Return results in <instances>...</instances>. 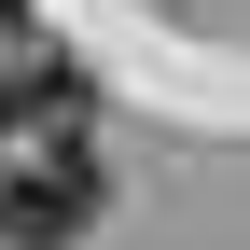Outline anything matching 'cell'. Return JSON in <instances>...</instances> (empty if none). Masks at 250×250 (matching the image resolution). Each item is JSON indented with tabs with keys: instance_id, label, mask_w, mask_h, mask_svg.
Listing matches in <instances>:
<instances>
[{
	"instance_id": "6da1fadb",
	"label": "cell",
	"mask_w": 250,
	"mask_h": 250,
	"mask_svg": "<svg viewBox=\"0 0 250 250\" xmlns=\"http://www.w3.org/2000/svg\"><path fill=\"white\" fill-rule=\"evenodd\" d=\"M98 208H111V167H98V139H28L14 167H0V250H70V236H98Z\"/></svg>"
},
{
	"instance_id": "7a4b0ae2",
	"label": "cell",
	"mask_w": 250,
	"mask_h": 250,
	"mask_svg": "<svg viewBox=\"0 0 250 250\" xmlns=\"http://www.w3.org/2000/svg\"><path fill=\"white\" fill-rule=\"evenodd\" d=\"M83 111H98L83 56H56V42H0V139H70Z\"/></svg>"
},
{
	"instance_id": "3957f363",
	"label": "cell",
	"mask_w": 250,
	"mask_h": 250,
	"mask_svg": "<svg viewBox=\"0 0 250 250\" xmlns=\"http://www.w3.org/2000/svg\"><path fill=\"white\" fill-rule=\"evenodd\" d=\"M14 14H28V0H0V42H14Z\"/></svg>"
}]
</instances>
